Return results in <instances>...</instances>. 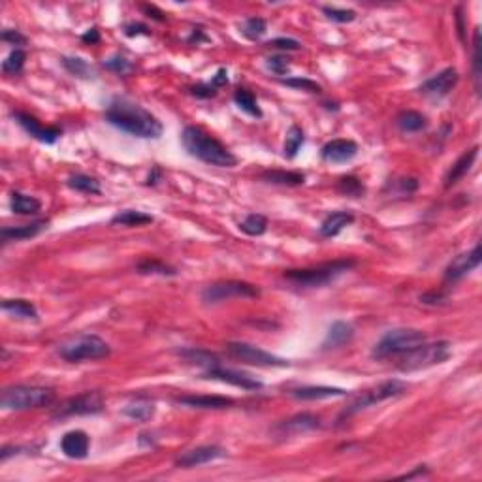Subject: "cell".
<instances>
[{"label":"cell","mask_w":482,"mask_h":482,"mask_svg":"<svg viewBox=\"0 0 482 482\" xmlns=\"http://www.w3.org/2000/svg\"><path fill=\"white\" fill-rule=\"evenodd\" d=\"M104 117L112 126L141 139H159L164 126L151 112L128 98H113Z\"/></svg>","instance_id":"cell-1"},{"label":"cell","mask_w":482,"mask_h":482,"mask_svg":"<svg viewBox=\"0 0 482 482\" xmlns=\"http://www.w3.org/2000/svg\"><path fill=\"white\" fill-rule=\"evenodd\" d=\"M181 144L191 157L202 160L204 164L217 168H234L238 164V159L228 151V147L198 126H187L181 134Z\"/></svg>","instance_id":"cell-2"},{"label":"cell","mask_w":482,"mask_h":482,"mask_svg":"<svg viewBox=\"0 0 482 482\" xmlns=\"http://www.w3.org/2000/svg\"><path fill=\"white\" fill-rule=\"evenodd\" d=\"M356 266V260L352 258H337L332 262H324L315 268H304V270H286L283 277L300 289H320L326 284L334 283L345 271L352 270Z\"/></svg>","instance_id":"cell-3"},{"label":"cell","mask_w":482,"mask_h":482,"mask_svg":"<svg viewBox=\"0 0 482 482\" xmlns=\"http://www.w3.org/2000/svg\"><path fill=\"white\" fill-rule=\"evenodd\" d=\"M55 392L46 386H27L17 384L2 390L0 407L4 411H28L49 407L55 403Z\"/></svg>","instance_id":"cell-4"},{"label":"cell","mask_w":482,"mask_h":482,"mask_svg":"<svg viewBox=\"0 0 482 482\" xmlns=\"http://www.w3.org/2000/svg\"><path fill=\"white\" fill-rule=\"evenodd\" d=\"M59 356L67 362H83V360H102L112 354V347L94 334H80L59 345Z\"/></svg>","instance_id":"cell-5"},{"label":"cell","mask_w":482,"mask_h":482,"mask_svg":"<svg viewBox=\"0 0 482 482\" xmlns=\"http://www.w3.org/2000/svg\"><path fill=\"white\" fill-rule=\"evenodd\" d=\"M452 354L449 341H436V343H420L415 349L403 352L399 362H397V370L403 373H413V371L426 370L437 363L447 362Z\"/></svg>","instance_id":"cell-6"},{"label":"cell","mask_w":482,"mask_h":482,"mask_svg":"<svg viewBox=\"0 0 482 482\" xmlns=\"http://www.w3.org/2000/svg\"><path fill=\"white\" fill-rule=\"evenodd\" d=\"M424 341H426V334L422 330H416V328H394V330L386 332L377 341L373 350H371V356L377 358V360L397 356V354L402 356L403 352L415 349V347H418Z\"/></svg>","instance_id":"cell-7"},{"label":"cell","mask_w":482,"mask_h":482,"mask_svg":"<svg viewBox=\"0 0 482 482\" xmlns=\"http://www.w3.org/2000/svg\"><path fill=\"white\" fill-rule=\"evenodd\" d=\"M405 388H407V384L403 383V381H399V379H388V381H383V383L377 384L373 388L363 390L362 394H358V396L347 405V409L341 413L339 420H345V418L356 415L360 411L373 407L377 403L386 402L390 397L402 396L403 392H405Z\"/></svg>","instance_id":"cell-8"},{"label":"cell","mask_w":482,"mask_h":482,"mask_svg":"<svg viewBox=\"0 0 482 482\" xmlns=\"http://www.w3.org/2000/svg\"><path fill=\"white\" fill-rule=\"evenodd\" d=\"M226 350H228V354L232 358L241 360L245 363H251V365H258V368H289L291 365L289 360L275 356V354H271L268 350L255 347L251 343H243V341H230V343H226Z\"/></svg>","instance_id":"cell-9"},{"label":"cell","mask_w":482,"mask_h":482,"mask_svg":"<svg viewBox=\"0 0 482 482\" xmlns=\"http://www.w3.org/2000/svg\"><path fill=\"white\" fill-rule=\"evenodd\" d=\"M260 289L245 281H217L207 284L202 292V300L205 304H221L232 298H258Z\"/></svg>","instance_id":"cell-10"},{"label":"cell","mask_w":482,"mask_h":482,"mask_svg":"<svg viewBox=\"0 0 482 482\" xmlns=\"http://www.w3.org/2000/svg\"><path fill=\"white\" fill-rule=\"evenodd\" d=\"M104 411V397L98 390H89L78 396L68 397L60 403V407L53 413V418H68V416H89L98 415Z\"/></svg>","instance_id":"cell-11"},{"label":"cell","mask_w":482,"mask_h":482,"mask_svg":"<svg viewBox=\"0 0 482 482\" xmlns=\"http://www.w3.org/2000/svg\"><path fill=\"white\" fill-rule=\"evenodd\" d=\"M320 428V416L313 413H300L286 420H281L270 429V436L273 441H289L298 436H305L309 431Z\"/></svg>","instance_id":"cell-12"},{"label":"cell","mask_w":482,"mask_h":482,"mask_svg":"<svg viewBox=\"0 0 482 482\" xmlns=\"http://www.w3.org/2000/svg\"><path fill=\"white\" fill-rule=\"evenodd\" d=\"M458 80H460V76H458L456 68H445L436 76H431L429 80L424 81L422 85L418 87V93L429 96V98H442L454 89Z\"/></svg>","instance_id":"cell-13"},{"label":"cell","mask_w":482,"mask_h":482,"mask_svg":"<svg viewBox=\"0 0 482 482\" xmlns=\"http://www.w3.org/2000/svg\"><path fill=\"white\" fill-rule=\"evenodd\" d=\"M14 119L19 123V126L25 132L31 134L33 138H36L38 141H42V144H47V146L55 144V141L60 138V134H62V130H60L59 126L42 125L40 121L36 119V117H33V115H28V113L15 112Z\"/></svg>","instance_id":"cell-14"},{"label":"cell","mask_w":482,"mask_h":482,"mask_svg":"<svg viewBox=\"0 0 482 482\" xmlns=\"http://www.w3.org/2000/svg\"><path fill=\"white\" fill-rule=\"evenodd\" d=\"M226 450L223 447H217V445H204V447H196V449H191L183 452L175 460V465L178 467H198V465H205V463H212L215 460H221L225 458Z\"/></svg>","instance_id":"cell-15"},{"label":"cell","mask_w":482,"mask_h":482,"mask_svg":"<svg viewBox=\"0 0 482 482\" xmlns=\"http://www.w3.org/2000/svg\"><path fill=\"white\" fill-rule=\"evenodd\" d=\"M481 260H482L481 245L476 243L471 251L458 255V257H456L449 266H447V270H445V279H447V281H458V279L465 277L467 273H471V271L476 270V268L481 266Z\"/></svg>","instance_id":"cell-16"},{"label":"cell","mask_w":482,"mask_h":482,"mask_svg":"<svg viewBox=\"0 0 482 482\" xmlns=\"http://www.w3.org/2000/svg\"><path fill=\"white\" fill-rule=\"evenodd\" d=\"M204 379H213V381H223V383H228L232 386H238V388L243 390H260L264 384L257 381L255 377L247 375L243 371L236 370H226L223 365H217V368H212V370L204 371Z\"/></svg>","instance_id":"cell-17"},{"label":"cell","mask_w":482,"mask_h":482,"mask_svg":"<svg viewBox=\"0 0 482 482\" xmlns=\"http://www.w3.org/2000/svg\"><path fill=\"white\" fill-rule=\"evenodd\" d=\"M358 155V144L352 139H332L320 149L324 162L330 164H345Z\"/></svg>","instance_id":"cell-18"},{"label":"cell","mask_w":482,"mask_h":482,"mask_svg":"<svg viewBox=\"0 0 482 482\" xmlns=\"http://www.w3.org/2000/svg\"><path fill=\"white\" fill-rule=\"evenodd\" d=\"M89 447H91V439L87 436L83 429H72L64 433V437L60 439V450L64 452L67 458L72 460H83L89 454Z\"/></svg>","instance_id":"cell-19"},{"label":"cell","mask_w":482,"mask_h":482,"mask_svg":"<svg viewBox=\"0 0 482 482\" xmlns=\"http://www.w3.org/2000/svg\"><path fill=\"white\" fill-rule=\"evenodd\" d=\"M47 226H49V221H46V218L34 221L31 225L6 226V228L0 230V239H2V243H10V241H23V239L36 238L38 234L46 230Z\"/></svg>","instance_id":"cell-20"},{"label":"cell","mask_w":482,"mask_h":482,"mask_svg":"<svg viewBox=\"0 0 482 482\" xmlns=\"http://www.w3.org/2000/svg\"><path fill=\"white\" fill-rule=\"evenodd\" d=\"M476 157H479V146H475L473 149H469V151L462 153V155L458 157V160L452 164V168L449 170L447 178H445V189L454 187L460 179L465 178L469 170H471L473 164H475Z\"/></svg>","instance_id":"cell-21"},{"label":"cell","mask_w":482,"mask_h":482,"mask_svg":"<svg viewBox=\"0 0 482 482\" xmlns=\"http://www.w3.org/2000/svg\"><path fill=\"white\" fill-rule=\"evenodd\" d=\"M179 405H185L191 409H228L234 405L232 397L225 396H179L175 397Z\"/></svg>","instance_id":"cell-22"},{"label":"cell","mask_w":482,"mask_h":482,"mask_svg":"<svg viewBox=\"0 0 482 482\" xmlns=\"http://www.w3.org/2000/svg\"><path fill=\"white\" fill-rule=\"evenodd\" d=\"M352 337H354V328L349 322H345V320H336L328 328V332H326V337H324L322 341V350L343 347V345L349 343Z\"/></svg>","instance_id":"cell-23"},{"label":"cell","mask_w":482,"mask_h":482,"mask_svg":"<svg viewBox=\"0 0 482 482\" xmlns=\"http://www.w3.org/2000/svg\"><path fill=\"white\" fill-rule=\"evenodd\" d=\"M289 394L302 402H315V399L347 396V390L337 388V386H300V388H292Z\"/></svg>","instance_id":"cell-24"},{"label":"cell","mask_w":482,"mask_h":482,"mask_svg":"<svg viewBox=\"0 0 482 482\" xmlns=\"http://www.w3.org/2000/svg\"><path fill=\"white\" fill-rule=\"evenodd\" d=\"M354 223V215L349 212H336L330 213L318 226V234L322 238H336L341 232Z\"/></svg>","instance_id":"cell-25"},{"label":"cell","mask_w":482,"mask_h":482,"mask_svg":"<svg viewBox=\"0 0 482 482\" xmlns=\"http://www.w3.org/2000/svg\"><path fill=\"white\" fill-rule=\"evenodd\" d=\"M178 354L183 360H187L189 363H194L198 368H204V370H212V368H217L221 365V360H218L217 354H213L209 350L198 349V347H187V349H179Z\"/></svg>","instance_id":"cell-26"},{"label":"cell","mask_w":482,"mask_h":482,"mask_svg":"<svg viewBox=\"0 0 482 482\" xmlns=\"http://www.w3.org/2000/svg\"><path fill=\"white\" fill-rule=\"evenodd\" d=\"M2 311L8 313L10 317L21 318V320H38V309L34 307V304H31L28 300H21V298L4 300Z\"/></svg>","instance_id":"cell-27"},{"label":"cell","mask_w":482,"mask_h":482,"mask_svg":"<svg viewBox=\"0 0 482 482\" xmlns=\"http://www.w3.org/2000/svg\"><path fill=\"white\" fill-rule=\"evenodd\" d=\"M123 415L128 416L130 420H136V422H147L155 415V403L147 397H138V399L126 403Z\"/></svg>","instance_id":"cell-28"},{"label":"cell","mask_w":482,"mask_h":482,"mask_svg":"<svg viewBox=\"0 0 482 482\" xmlns=\"http://www.w3.org/2000/svg\"><path fill=\"white\" fill-rule=\"evenodd\" d=\"M260 179L266 183L283 187H300L305 183V175L300 172H286V170H266L260 173Z\"/></svg>","instance_id":"cell-29"},{"label":"cell","mask_w":482,"mask_h":482,"mask_svg":"<svg viewBox=\"0 0 482 482\" xmlns=\"http://www.w3.org/2000/svg\"><path fill=\"white\" fill-rule=\"evenodd\" d=\"M396 125L402 132L413 134L424 130L426 125H428V121H426L422 113L415 112V110H403L402 113H397Z\"/></svg>","instance_id":"cell-30"},{"label":"cell","mask_w":482,"mask_h":482,"mask_svg":"<svg viewBox=\"0 0 482 482\" xmlns=\"http://www.w3.org/2000/svg\"><path fill=\"white\" fill-rule=\"evenodd\" d=\"M136 270L141 275H162V277H173L178 275V270L173 266H168L159 258H144L136 264Z\"/></svg>","instance_id":"cell-31"},{"label":"cell","mask_w":482,"mask_h":482,"mask_svg":"<svg viewBox=\"0 0 482 482\" xmlns=\"http://www.w3.org/2000/svg\"><path fill=\"white\" fill-rule=\"evenodd\" d=\"M10 207L15 215H36L42 209V204L40 200H36L34 196H28L23 192H12Z\"/></svg>","instance_id":"cell-32"},{"label":"cell","mask_w":482,"mask_h":482,"mask_svg":"<svg viewBox=\"0 0 482 482\" xmlns=\"http://www.w3.org/2000/svg\"><path fill=\"white\" fill-rule=\"evenodd\" d=\"M155 217L149 215L146 212H138V209H125V212H119L117 215H113L112 225H121V226H144L151 225Z\"/></svg>","instance_id":"cell-33"},{"label":"cell","mask_w":482,"mask_h":482,"mask_svg":"<svg viewBox=\"0 0 482 482\" xmlns=\"http://www.w3.org/2000/svg\"><path fill=\"white\" fill-rule=\"evenodd\" d=\"M67 185L72 189V191L83 192V194H102V189H100V183L91 175L87 173H74L70 175L67 181Z\"/></svg>","instance_id":"cell-34"},{"label":"cell","mask_w":482,"mask_h":482,"mask_svg":"<svg viewBox=\"0 0 482 482\" xmlns=\"http://www.w3.org/2000/svg\"><path fill=\"white\" fill-rule=\"evenodd\" d=\"M234 102H236V106H238L241 112L251 115L255 119H260V117H262V110L258 106L255 94L249 93L247 89H238V91L234 93Z\"/></svg>","instance_id":"cell-35"},{"label":"cell","mask_w":482,"mask_h":482,"mask_svg":"<svg viewBox=\"0 0 482 482\" xmlns=\"http://www.w3.org/2000/svg\"><path fill=\"white\" fill-rule=\"evenodd\" d=\"M239 230L247 234V236H252V238L262 236L268 230V218L264 215H260V213H251L239 223Z\"/></svg>","instance_id":"cell-36"},{"label":"cell","mask_w":482,"mask_h":482,"mask_svg":"<svg viewBox=\"0 0 482 482\" xmlns=\"http://www.w3.org/2000/svg\"><path fill=\"white\" fill-rule=\"evenodd\" d=\"M304 141H305L304 130H302L300 126L292 125L291 128H289V132H286V139H284V149H283L284 159H289V160L294 159V157L298 155V151H300L302 146H304Z\"/></svg>","instance_id":"cell-37"},{"label":"cell","mask_w":482,"mask_h":482,"mask_svg":"<svg viewBox=\"0 0 482 482\" xmlns=\"http://www.w3.org/2000/svg\"><path fill=\"white\" fill-rule=\"evenodd\" d=\"M337 192L343 194V196H350V198H362L365 194V187L354 175H343L337 181Z\"/></svg>","instance_id":"cell-38"},{"label":"cell","mask_w":482,"mask_h":482,"mask_svg":"<svg viewBox=\"0 0 482 482\" xmlns=\"http://www.w3.org/2000/svg\"><path fill=\"white\" fill-rule=\"evenodd\" d=\"M481 64H482L481 28L476 27L475 33H473V60H471V67H473V81H475L476 94H481V80H482Z\"/></svg>","instance_id":"cell-39"},{"label":"cell","mask_w":482,"mask_h":482,"mask_svg":"<svg viewBox=\"0 0 482 482\" xmlns=\"http://www.w3.org/2000/svg\"><path fill=\"white\" fill-rule=\"evenodd\" d=\"M268 31V23L262 17H249V19L243 21L241 25V34H243L247 40H260L262 36Z\"/></svg>","instance_id":"cell-40"},{"label":"cell","mask_w":482,"mask_h":482,"mask_svg":"<svg viewBox=\"0 0 482 482\" xmlns=\"http://www.w3.org/2000/svg\"><path fill=\"white\" fill-rule=\"evenodd\" d=\"M60 62L76 78H85V80L93 78V68L89 67V62L81 59V57H62Z\"/></svg>","instance_id":"cell-41"},{"label":"cell","mask_w":482,"mask_h":482,"mask_svg":"<svg viewBox=\"0 0 482 482\" xmlns=\"http://www.w3.org/2000/svg\"><path fill=\"white\" fill-rule=\"evenodd\" d=\"M25 60H27V53L23 49H19V47H15L14 51L8 55L6 60L2 62V72L6 74V76L19 74L23 70V67H25Z\"/></svg>","instance_id":"cell-42"},{"label":"cell","mask_w":482,"mask_h":482,"mask_svg":"<svg viewBox=\"0 0 482 482\" xmlns=\"http://www.w3.org/2000/svg\"><path fill=\"white\" fill-rule=\"evenodd\" d=\"M283 83L286 87H292V89L305 91V93H311V94L322 93V87L318 85L317 81L307 80V78H286V80H283Z\"/></svg>","instance_id":"cell-43"},{"label":"cell","mask_w":482,"mask_h":482,"mask_svg":"<svg viewBox=\"0 0 482 482\" xmlns=\"http://www.w3.org/2000/svg\"><path fill=\"white\" fill-rule=\"evenodd\" d=\"M322 12L328 19L336 21V23H352V21L356 19V12H354V10H341V8L336 6H324Z\"/></svg>","instance_id":"cell-44"},{"label":"cell","mask_w":482,"mask_h":482,"mask_svg":"<svg viewBox=\"0 0 482 482\" xmlns=\"http://www.w3.org/2000/svg\"><path fill=\"white\" fill-rule=\"evenodd\" d=\"M104 67H106L110 72L121 74V76H125V74H128L134 68L132 62L128 59H125V57H121V55H113V57H110L107 60H104Z\"/></svg>","instance_id":"cell-45"},{"label":"cell","mask_w":482,"mask_h":482,"mask_svg":"<svg viewBox=\"0 0 482 482\" xmlns=\"http://www.w3.org/2000/svg\"><path fill=\"white\" fill-rule=\"evenodd\" d=\"M266 64H268V68H270L271 72L277 74V76H284V74H289V70H291V62H289V59L283 57V55L268 57V59H266Z\"/></svg>","instance_id":"cell-46"},{"label":"cell","mask_w":482,"mask_h":482,"mask_svg":"<svg viewBox=\"0 0 482 482\" xmlns=\"http://www.w3.org/2000/svg\"><path fill=\"white\" fill-rule=\"evenodd\" d=\"M218 89L215 85H213L212 81L209 83H198V85L191 87V94L192 96H196V98H213V96H217Z\"/></svg>","instance_id":"cell-47"},{"label":"cell","mask_w":482,"mask_h":482,"mask_svg":"<svg viewBox=\"0 0 482 482\" xmlns=\"http://www.w3.org/2000/svg\"><path fill=\"white\" fill-rule=\"evenodd\" d=\"M2 42H6L10 46H25L27 44V36L21 34L15 28H4L2 31Z\"/></svg>","instance_id":"cell-48"},{"label":"cell","mask_w":482,"mask_h":482,"mask_svg":"<svg viewBox=\"0 0 482 482\" xmlns=\"http://www.w3.org/2000/svg\"><path fill=\"white\" fill-rule=\"evenodd\" d=\"M266 46L273 47V49H284V51H296L302 47V44L298 40H292V38H273Z\"/></svg>","instance_id":"cell-49"},{"label":"cell","mask_w":482,"mask_h":482,"mask_svg":"<svg viewBox=\"0 0 482 482\" xmlns=\"http://www.w3.org/2000/svg\"><path fill=\"white\" fill-rule=\"evenodd\" d=\"M125 34L134 38V36H139V34H149V28L146 25H141V23H128V25H125Z\"/></svg>","instance_id":"cell-50"},{"label":"cell","mask_w":482,"mask_h":482,"mask_svg":"<svg viewBox=\"0 0 482 482\" xmlns=\"http://www.w3.org/2000/svg\"><path fill=\"white\" fill-rule=\"evenodd\" d=\"M212 83H213V85H215V87H217V89H221V87L228 85V72H226L225 68H218L217 74L213 76Z\"/></svg>","instance_id":"cell-51"},{"label":"cell","mask_w":482,"mask_h":482,"mask_svg":"<svg viewBox=\"0 0 482 482\" xmlns=\"http://www.w3.org/2000/svg\"><path fill=\"white\" fill-rule=\"evenodd\" d=\"M399 187H402L403 192L411 194V192H415L418 189V181L415 178H403L399 179Z\"/></svg>","instance_id":"cell-52"},{"label":"cell","mask_w":482,"mask_h":482,"mask_svg":"<svg viewBox=\"0 0 482 482\" xmlns=\"http://www.w3.org/2000/svg\"><path fill=\"white\" fill-rule=\"evenodd\" d=\"M141 10H144V12H146L149 17H153V19L160 21V23L164 21V14H162V12H160L157 6H151V4H144V6H141Z\"/></svg>","instance_id":"cell-53"},{"label":"cell","mask_w":482,"mask_h":482,"mask_svg":"<svg viewBox=\"0 0 482 482\" xmlns=\"http://www.w3.org/2000/svg\"><path fill=\"white\" fill-rule=\"evenodd\" d=\"M81 42H85V44H98L100 42V33H98V28H89L83 36H81Z\"/></svg>","instance_id":"cell-54"},{"label":"cell","mask_w":482,"mask_h":482,"mask_svg":"<svg viewBox=\"0 0 482 482\" xmlns=\"http://www.w3.org/2000/svg\"><path fill=\"white\" fill-rule=\"evenodd\" d=\"M160 168H153V172L149 173V178H147V181H146V185H157L159 183V179H160Z\"/></svg>","instance_id":"cell-55"},{"label":"cell","mask_w":482,"mask_h":482,"mask_svg":"<svg viewBox=\"0 0 482 482\" xmlns=\"http://www.w3.org/2000/svg\"><path fill=\"white\" fill-rule=\"evenodd\" d=\"M456 17H458V33H460V40H463V25H462V8L456 10Z\"/></svg>","instance_id":"cell-56"}]
</instances>
